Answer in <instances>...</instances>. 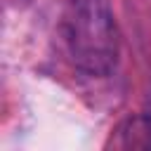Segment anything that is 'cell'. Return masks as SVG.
<instances>
[{"instance_id":"obj_1","label":"cell","mask_w":151,"mask_h":151,"mask_svg":"<svg viewBox=\"0 0 151 151\" xmlns=\"http://www.w3.org/2000/svg\"><path fill=\"white\" fill-rule=\"evenodd\" d=\"M59 33L68 59L90 76H106L118 59V33L104 0H61Z\"/></svg>"},{"instance_id":"obj_2","label":"cell","mask_w":151,"mask_h":151,"mask_svg":"<svg viewBox=\"0 0 151 151\" xmlns=\"http://www.w3.org/2000/svg\"><path fill=\"white\" fill-rule=\"evenodd\" d=\"M109 146L123 151L151 149V118L149 116H130L125 118L109 139Z\"/></svg>"}]
</instances>
